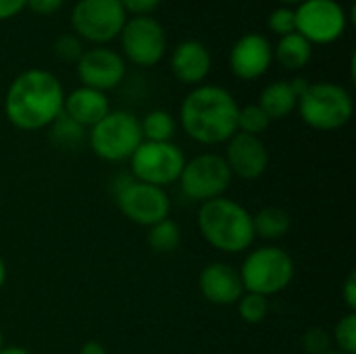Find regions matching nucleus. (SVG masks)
Segmentation results:
<instances>
[{"mask_svg":"<svg viewBox=\"0 0 356 354\" xmlns=\"http://www.w3.org/2000/svg\"><path fill=\"white\" fill-rule=\"evenodd\" d=\"M236 305H238L240 317L246 323H250V325L263 323L267 319V315H269V298L267 296H261V294L244 292L242 298Z\"/></svg>","mask_w":356,"mask_h":354,"instance_id":"26","label":"nucleus"},{"mask_svg":"<svg viewBox=\"0 0 356 354\" xmlns=\"http://www.w3.org/2000/svg\"><path fill=\"white\" fill-rule=\"evenodd\" d=\"M127 13L119 0H77L71 13V25L79 40L106 44L119 38Z\"/></svg>","mask_w":356,"mask_h":354,"instance_id":"10","label":"nucleus"},{"mask_svg":"<svg viewBox=\"0 0 356 354\" xmlns=\"http://www.w3.org/2000/svg\"><path fill=\"white\" fill-rule=\"evenodd\" d=\"M275 61L288 69V71H300L309 65L311 56H313V46L296 31L280 38L275 50H273Z\"/></svg>","mask_w":356,"mask_h":354,"instance_id":"21","label":"nucleus"},{"mask_svg":"<svg viewBox=\"0 0 356 354\" xmlns=\"http://www.w3.org/2000/svg\"><path fill=\"white\" fill-rule=\"evenodd\" d=\"M257 104L267 113L271 121H275V119H286L290 113L296 111L298 96L292 90L290 81H273L261 92V98Z\"/></svg>","mask_w":356,"mask_h":354,"instance_id":"19","label":"nucleus"},{"mask_svg":"<svg viewBox=\"0 0 356 354\" xmlns=\"http://www.w3.org/2000/svg\"><path fill=\"white\" fill-rule=\"evenodd\" d=\"M186 156L173 142H142L129 159V175L136 182L167 188L179 182Z\"/></svg>","mask_w":356,"mask_h":354,"instance_id":"7","label":"nucleus"},{"mask_svg":"<svg viewBox=\"0 0 356 354\" xmlns=\"http://www.w3.org/2000/svg\"><path fill=\"white\" fill-rule=\"evenodd\" d=\"M280 2H284V4H300L305 0H280Z\"/></svg>","mask_w":356,"mask_h":354,"instance_id":"38","label":"nucleus"},{"mask_svg":"<svg viewBox=\"0 0 356 354\" xmlns=\"http://www.w3.org/2000/svg\"><path fill=\"white\" fill-rule=\"evenodd\" d=\"M142 142L140 119L129 111H111L90 129V146L106 163L129 161Z\"/></svg>","mask_w":356,"mask_h":354,"instance_id":"6","label":"nucleus"},{"mask_svg":"<svg viewBox=\"0 0 356 354\" xmlns=\"http://www.w3.org/2000/svg\"><path fill=\"white\" fill-rule=\"evenodd\" d=\"M342 298H344V303H346V307H348V311H356V273L353 271L348 277H346V282H344V286H342Z\"/></svg>","mask_w":356,"mask_h":354,"instance_id":"33","label":"nucleus"},{"mask_svg":"<svg viewBox=\"0 0 356 354\" xmlns=\"http://www.w3.org/2000/svg\"><path fill=\"white\" fill-rule=\"evenodd\" d=\"M271 63H273V46L261 33L242 35L229 52L232 73L244 81H254L263 77L269 71Z\"/></svg>","mask_w":356,"mask_h":354,"instance_id":"15","label":"nucleus"},{"mask_svg":"<svg viewBox=\"0 0 356 354\" xmlns=\"http://www.w3.org/2000/svg\"><path fill=\"white\" fill-rule=\"evenodd\" d=\"M115 200L119 211L131 223L142 227H152L159 221L169 219L171 213V198L165 188L136 182L131 175H127L125 182L117 184Z\"/></svg>","mask_w":356,"mask_h":354,"instance_id":"9","label":"nucleus"},{"mask_svg":"<svg viewBox=\"0 0 356 354\" xmlns=\"http://www.w3.org/2000/svg\"><path fill=\"white\" fill-rule=\"evenodd\" d=\"M240 104L221 86H196L181 102L179 121L184 131L198 144H225L238 131Z\"/></svg>","mask_w":356,"mask_h":354,"instance_id":"2","label":"nucleus"},{"mask_svg":"<svg viewBox=\"0 0 356 354\" xmlns=\"http://www.w3.org/2000/svg\"><path fill=\"white\" fill-rule=\"evenodd\" d=\"M294 273L296 265L290 252L273 244L250 250L240 267L244 292L261 294L267 298L284 292L292 284Z\"/></svg>","mask_w":356,"mask_h":354,"instance_id":"5","label":"nucleus"},{"mask_svg":"<svg viewBox=\"0 0 356 354\" xmlns=\"http://www.w3.org/2000/svg\"><path fill=\"white\" fill-rule=\"evenodd\" d=\"M4 348V336H2V330H0V351Z\"/></svg>","mask_w":356,"mask_h":354,"instance_id":"39","label":"nucleus"},{"mask_svg":"<svg viewBox=\"0 0 356 354\" xmlns=\"http://www.w3.org/2000/svg\"><path fill=\"white\" fill-rule=\"evenodd\" d=\"M332 334L323 328H313L302 336V346L309 354H325L332 348Z\"/></svg>","mask_w":356,"mask_h":354,"instance_id":"29","label":"nucleus"},{"mask_svg":"<svg viewBox=\"0 0 356 354\" xmlns=\"http://www.w3.org/2000/svg\"><path fill=\"white\" fill-rule=\"evenodd\" d=\"M27 0H0V21L17 17L25 8Z\"/></svg>","mask_w":356,"mask_h":354,"instance_id":"34","label":"nucleus"},{"mask_svg":"<svg viewBox=\"0 0 356 354\" xmlns=\"http://www.w3.org/2000/svg\"><path fill=\"white\" fill-rule=\"evenodd\" d=\"M296 111L300 119L317 131H336L350 123L355 100L350 92L334 81L309 83L298 96Z\"/></svg>","mask_w":356,"mask_h":354,"instance_id":"4","label":"nucleus"},{"mask_svg":"<svg viewBox=\"0 0 356 354\" xmlns=\"http://www.w3.org/2000/svg\"><path fill=\"white\" fill-rule=\"evenodd\" d=\"M65 4V0H27V8L35 15H54L56 10H60V6Z\"/></svg>","mask_w":356,"mask_h":354,"instance_id":"32","label":"nucleus"},{"mask_svg":"<svg viewBox=\"0 0 356 354\" xmlns=\"http://www.w3.org/2000/svg\"><path fill=\"white\" fill-rule=\"evenodd\" d=\"M252 227L254 238L277 242L286 238V234L292 227V215L282 207H265L257 215H252Z\"/></svg>","mask_w":356,"mask_h":354,"instance_id":"20","label":"nucleus"},{"mask_svg":"<svg viewBox=\"0 0 356 354\" xmlns=\"http://www.w3.org/2000/svg\"><path fill=\"white\" fill-rule=\"evenodd\" d=\"M83 136H86V129L81 125H77L75 121H71L63 113L50 123V138L54 144H58L63 148L77 146L79 142H83Z\"/></svg>","mask_w":356,"mask_h":354,"instance_id":"24","label":"nucleus"},{"mask_svg":"<svg viewBox=\"0 0 356 354\" xmlns=\"http://www.w3.org/2000/svg\"><path fill=\"white\" fill-rule=\"evenodd\" d=\"M54 54L63 63H77L83 54V44L77 35L73 33H63L54 42Z\"/></svg>","mask_w":356,"mask_h":354,"instance_id":"28","label":"nucleus"},{"mask_svg":"<svg viewBox=\"0 0 356 354\" xmlns=\"http://www.w3.org/2000/svg\"><path fill=\"white\" fill-rule=\"evenodd\" d=\"M75 65H77V75L81 83L86 88H92L104 94L117 88L125 77L123 56L104 46H94L90 50H83L81 58Z\"/></svg>","mask_w":356,"mask_h":354,"instance_id":"13","label":"nucleus"},{"mask_svg":"<svg viewBox=\"0 0 356 354\" xmlns=\"http://www.w3.org/2000/svg\"><path fill=\"white\" fill-rule=\"evenodd\" d=\"M196 223L204 242L219 252L240 255L246 252L257 240L252 213L227 196L202 202Z\"/></svg>","mask_w":356,"mask_h":354,"instance_id":"3","label":"nucleus"},{"mask_svg":"<svg viewBox=\"0 0 356 354\" xmlns=\"http://www.w3.org/2000/svg\"><path fill=\"white\" fill-rule=\"evenodd\" d=\"M0 354H31L27 348H23V346H4Z\"/></svg>","mask_w":356,"mask_h":354,"instance_id":"36","label":"nucleus"},{"mask_svg":"<svg viewBox=\"0 0 356 354\" xmlns=\"http://www.w3.org/2000/svg\"><path fill=\"white\" fill-rule=\"evenodd\" d=\"M144 142H171L175 136V119L171 113L156 108L150 111L144 119H140Z\"/></svg>","mask_w":356,"mask_h":354,"instance_id":"23","label":"nucleus"},{"mask_svg":"<svg viewBox=\"0 0 356 354\" xmlns=\"http://www.w3.org/2000/svg\"><path fill=\"white\" fill-rule=\"evenodd\" d=\"M79 354H108V353H106V346H104V344H100V342H96V340H90V342H86V344L79 348Z\"/></svg>","mask_w":356,"mask_h":354,"instance_id":"35","label":"nucleus"},{"mask_svg":"<svg viewBox=\"0 0 356 354\" xmlns=\"http://www.w3.org/2000/svg\"><path fill=\"white\" fill-rule=\"evenodd\" d=\"M146 242H148L152 252L171 255L181 244V230H179V225L173 219H163L156 225L148 227Z\"/></svg>","mask_w":356,"mask_h":354,"instance_id":"22","label":"nucleus"},{"mask_svg":"<svg viewBox=\"0 0 356 354\" xmlns=\"http://www.w3.org/2000/svg\"><path fill=\"white\" fill-rule=\"evenodd\" d=\"M325 354H344V353H340V351H330V353H325Z\"/></svg>","mask_w":356,"mask_h":354,"instance_id":"40","label":"nucleus"},{"mask_svg":"<svg viewBox=\"0 0 356 354\" xmlns=\"http://www.w3.org/2000/svg\"><path fill=\"white\" fill-rule=\"evenodd\" d=\"M296 33H300L311 46L334 44L346 31V10L336 0H305L294 8Z\"/></svg>","mask_w":356,"mask_h":354,"instance_id":"11","label":"nucleus"},{"mask_svg":"<svg viewBox=\"0 0 356 354\" xmlns=\"http://www.w3.org/2000/svg\"><path fill=\"white\" fill-rule=\"evenodd\" d=\"M108 113H111V104H108L106 94L86 88V86L67 94L63 102V115H67L71 121H75L83 129H92Z\"/></svg>","mask_w":356,"mask_h":354,"instance_id":"18","label":"nucleus"},{"mask_svg":"<svg viewBox=\"0 0 356 354\" xmlns=\"http://www.w3.org/2000/svg\"><path fill=\"white\" fill-rule=\"evenodd\" d=\"M119 2L123 10L131 13L134 17H146L161 4V0H119Z\"/></svg>","mask_w":356,"mask_h":354,"instance_id":"31","label":"nucleus"},{"mask_svg":"<svg viewBox=\"0 0 356 354\" xmlns=\"http://www.w3.org/2000/svg\"><path fill=\"white\" fill-rule=\"evenodd\" d=\"M211 52L198 40H184L171 54V71L173 75L188 86H198L211 71Z\"/></svg>","mask_w":356,"mask_h":354,"instance_id":"17","label":"nucleus"},{"mask_svg":"<svg viewBox=\"0 0 356 354\" xmlns=\"http://www.w3.org/2000/svg\"><path fill=\"white\" fill-rule=\"evenodd\" d=\"M269 125H271V119L259 104L240 106V113H238V131L240 134L261 138V134H265L269 129Z\"/></svg>","mask_w":356,"mask_h":354,"instance_id":"25","label":"nucleus"},{"mask_svg":"<svg viewBox=\"0 0 356 354\" xmlns=\"http://www.w3.org/2000/svg\"><path fill=\"white\" fill-rule=\"evenodd\" d=\"M119 38L125 58L138 67H154L165 56L167 33L152 15L125 21Z\"/></svg>","mask_w":356,"mask_h":354,"instance_id":"12","label":"nucleus"},{"mask_svg":"<svg viewBox=\"0 0 356 354\" xmlns=\"http://www.w3.org/2000/svg\"><path fill=\"white\" fill-rule=\"evenodd\" d=\"M65 90L58 77L46 69H27L19 73L6 90V119L21 131H38L63 113Z\"/></svg>","mask_w":356,"mask_h":354,"instance_id":"1","label":"nucleus"},{"mask_svg":"<svg viewBox=\"0 0 356 354\" xmlns=\"http://www.w3.org/2000/svg\"><path fill=\"white\" fill-rule=\"evenodd\" d=\"M332 342L344 354H356V313L348 311L334 328Z\"/></svg>","mask_w":356,"mask_h":354,"instance_id":"27","label":"nucleus"},{"mask_svg":"<svg viewBox=\"0 0 356 354\" xmlns=\"http://www.w3.org/2000/svg\"><path fill=\"white\" fill-rule=\"evenodd\" d=\"M225 148V163L234 177L252 182L267 173L269 169V148L257 136L236 131L227 142Z\"/></svg>","mask_w":356,"mask_h":354,"instance_id":"14","label":"nucleus"},{"mask_svg":"<svg viewBox=\"0 0 356 354\" xmlns=\"http://www.w3.org/2000/svg\"><path fill=\"white\" fill-rule=\"evenodd\" d=\"M232 179L234 175L223 154L204 152L186 161L184 171L179 175V188L190 200L207 202L225 196L232 186Z\"/></svg>","mask_w":356,"mask_h":354,"instance_id":"8","label":"nucleus"},{"mask_svg":"<svg viewBox=\"0 0 356 354\" xmlns=\"http://www.w3.org/2000/svg\"><path fill=\"white\" fill-rule=\"evenodd\" d=\"M4 284H6V263H4V259L0 257V290L4 288Z\"/></svg>","mask_w":356,"mask_h":354,"instance_id":"37","label":"nucleus"},{"mask_svg":"<svg viewBox=\"0 0 356 354\" xmlns=\"http://www.w3.org/2000/svg\"><path fill=\"white\" fill-rule=\"evenodd\" d=\"M198 290L204 300L215 307H232L244 294L240 271L221 261L202 267L198 275Z\"/></svg>","mask_w":356,"mask_h":354,"instance_id":"16","label":"nucleus"},{"mask_svg":"<svg viewBox=\"0 0 356 354\" xmlns=\"http://www.w3.org/2000/svg\"><path fill=\"white\" fill-rule=\"evenodd\" d=\"M267 23H269V29H271L273 33H277L280 38H284V35L296 31L294 8H290V6H280V8H275V10L269 15Z\"/></svg>","mask_w":356,"mask_h":354,"instance_id":"30","label":"nucleus"}]
</instances>
